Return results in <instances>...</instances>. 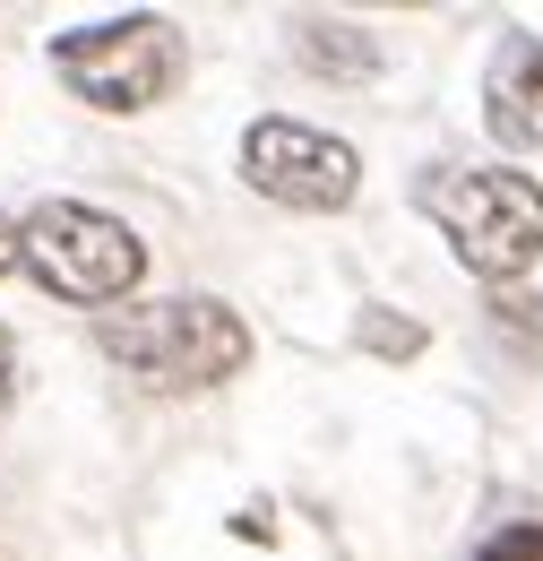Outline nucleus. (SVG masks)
<instances>
[{
  "instance_id": "1",
  "label": "nucleus",
  "mask_w": 543,
  "mask_h": 561,
  "mask_svg": "<svg viewBox=\"0 0 543 561\" xmlns=\"http://www.w3.org/2000/svg\"><path fill=\"white\" fill-rule=\"evenodd\" d=\"M95 346H104V363H122L138 389L190 398V389H216V380H233L251 363V329L216 294H164V302L104 311L95 320Z\"/></svg>"
},
{
  "instance_id": "2",
  "label": "nucleus",
  "mask_w": 543,
  "mask_h": 561,
  "mask_svg": "<svg viewBox=\"0 0 543 561\" xmlns=\"http://www.w3.org/2000/svg\"><path fill=\"white\" fill-rule=\"evenodd\" d=\"M414 199L449 233L458 268H475L483 285H509L543 260V191L518 164H431Z\"/></svg>"
},
{
  "instance_id": "3",
  "label": "nucleus",
  "mask_w": 543,
  "mask_h": 561,
  "mask_svg": "<svg viewBox=\"0 0 543 561\" xmlns=\"http://www.w3.org/2000/svg\"><path fill=\"white\" fill-rule=\"evenodd\" d=\"M18 268L44 285V294L78 302V311H104V302H122L147 277V242L113 208L44 199V208H26V225H18Z\"/></svg>"
},
{
  "instance_id": "4",
  "label": "nucleus",
  "mask_w": 543,
  "mask_h": 561,
  "mask_svg": "<svg viewBox=\"0 0 543 561\" xmlns=\"http://www.w3.org/2000/svg\"><path fill=\"white\" fill-rule=\"evenodd\" d=\"M53 70L95 113H147V104H164L182 87L190 53H182V26L173 18H104V26L53 35Z\"/></svg>"
},
{
  "instance_id": "5",
  "label": "nucleus",
  "mask_w": 543,
  "mask_h": 561,
  "mask_svg": "<svg viewBox=\"0 0 543 561\" xmlns=\"http://www.w3.org/2000/svg\"><path fill=\"white\" fill-rule=\"evenodd\" d=\"M242 182L293 216H328L362 191V156L337 130H311L293 113H268V122L242 130Z\"/></svg>"
},
{
  "instance_id": "6",
  "label": "nucleus",
  "mask_w": 543,
  "mask_h": 561,
  "mask_svg": "<svg viewBox=\"0 0 543 561\" xmlns=\"http://www.w3.org/2000/svg\"><path fill=\"white\" fill-rule=\"evenodd\" d=\"M483 122L500 147H543V35L509 26L492 53V87H483Z\"/></svg>"
},
{
  "instance_id": "7",
  "label": "nucleus",
  "mask_w": 543,
  "mask_h": 561,
  "mask_svg": "<svg viewBox=\"0 0 543 561\" xmlns=\"http://www.w3.org/2000/svg\"><path fill=\"white\" fill-rule=\"evenodd\" d=\"M293 61L320 70V78H337V87H362V78L380 70V35L320 9V18H293Z\"/></svg>"
},
{
  "instance_id": "8",
  "label": "nucleus",
  "mask_w": 543,
  "mask_h": 561,
  "mask_svg": "<svg viewBox=\"0 0 543 561\" xmlns=\"http://www.w3.org/2000/svg\"><path fill=\"white\" fill-rule=\"evenodd\" d=\"M475 561H543V527H500Z\"/></svg>"
},
{
  "instance_id": "9",
  "label": "nucleus",
  "mask_w": 543,
  "mask_h": 561,
  "mask_svg": "<svg viewBox=\"0 0 543 561\" xmlns=\"http://www.w3.org/2000/svg\"><path fill=\"white\" fill-rule=\"evenodd\" d=\"M362 337H371L380 354H414V346H423V337H414L406 320H389V311H362Z\"/></svg>"
},
{
  "instance_id": "10",
  "label": "nucleus",
  "mask_w": 543,
  "mask_h": 561,
  "mask_svg": "<svg viewBox=\"0 0 543 561\" xmlns=\"http://www.w3.org/2000/svg\"><path fill=\"white\" fill-rule=\"evenodd\" d=\"M9 398H18V346H9V329H0V415H9Z\"/></svg>"
},
{
  "instance_id": "11",
  "label": "nucleus",
  "mask_w": 543,
  "mask_h": 561,
  "mask_svg": "<svg viewBox=\"0 0 543 561\" xmlns=\"http://www.w3.org/2000/svg\"><path fill=\"white\" fill-rule=\"evenodd\" d=\"M18 268V216H0V277Z\"/></svg>"
}]
</instances>
